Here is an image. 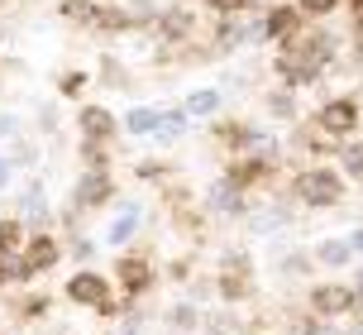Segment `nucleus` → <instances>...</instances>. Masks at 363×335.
<instances>
[{
    "mask_svg": "<svg viewBox=\"0 0 363 335\" xmlns=\"http://www.w3.org/2000/svg\"><path fill=\"white\" fill-rule=\"evenodd\" d=\"M335 57H340V38L330 34V29H301L291 43H282V48H277L272 72H277V82H282V87H291V92H296V87L320 82Z\"/></svg>",
    "mask_w": 363,
    "mask_h": 335,
    "instance_id": "obj_1",
    "label": "nucleus"
},
{
    "mask_svg": "<svg viewBox=\"0 0 363 335\" xmlns=\"http://www.w3.org/2000/svg\"><path fill=\"white\" fill-rule=\"evenodd\" d=\"M291 197L311 211H330V206H340L349 197V177L340 168H325V163H311L301 168L296 177H291Z\"/></svg>",
    "mask_w": 363,
    "mask_h": 335,
    "instance_id": "obj_2",
    "label": "nucleus"
},
{
    "mask_svg": "<svg viewBox=\"0 0 363 335\" xmlns=\"http://www.w3.org/2000/svg\"><path fill=\"white\" fill-rule=\"evenodd\" d=\"M67 302H77V307H91V312H101V317H120L129 297L115 302V287H110L106 273L82 268V273H72V278H67Z\"/></svg>",
    "mask_w": 363,
    "mask_h": 335,
    "instance_id": "obj_3",
    "label": "nucleus"
},
{
    "mask_svg": "<svg viewBox=\"0 0 363 335\" xmlns=\"http://www.w3.org/2000/svg\"><path fill=\"white\" fill-rule=\"evenodd\" d=\"M311 125H315L320 134H330V139H340V144H345V139H354V134H359L363 111H359V101H354V96H330L325 106L315 111V120H311Z\"/></svg>",
    "mask_w": 363,
    "mask_h": 335,
    "instance_id": "obj_4",
    "label": "nucleus"
},
{
    "mask_svg": "<svg viewBox=\"0 0 363 335\" xmlns=\"http://www.w3.org/2000/svg\"><path fill=\"white\" fill-rule=\"evenodd\" d=\"M306 312L320 321H340L349 312H359V292L349 287V282H315L306 297Z\"/></svg>",
    "mask_w": 363,
    "mask_h": 335,
    "instance_id": "obj_5",
    "label": "nucleus"
},
{
    "mask_svg": "<svg viewBox=\"0 0 363 335\" xmlns=\"http://www.w3.org/2000/svg\"><path fill=\"white\" fill-rule=\"evenodd\" d=\"M115 202V177L110 168H86L72 187V211H96V206H110Z\"/></svg>",
    "mask_w": 363,
    "mask_h": 335,
    "instance_id": "obj_6",
    "label": "nucleus"
},
{
    "mask_svg": "<svg viewBox=\"0 0 363 335\" xmlns=\"http://www.w3.org/2000/svg\"><path fill=\"white\" fill-rule=\"evenodd\" d=\"M220 297L225 302H244L249 292H254V263H249V254H225L220 259Z\"/></svg>",
    "mask_w": 363,
    "mask_h": 335,
    "instance_id": "obj_7",
    "label": "nucleus"
},
{
    "mask_svg": "<svg viewBox=\"0 0 363 335\" xmlns=\"http://www.w3.org/2000/svg\"><path fill=\"white\" fill-rule=\"evenodd\" d=\"M153 263L144 259V254H125V259H115V282H120V292H125L129 302L134 297H144L148 287H153Z\"/></svg>",
    "mask_w": 363,
    "mask_h": 335,
    "instance_id": "obj_8",
    "label": "nucleus"
},
{
    "mask_svg": "<svg viewBox=\"0 0 363 335\" xmlns=\"http://www.w3.org/2000/svg\"><path fill=\"white\" fill-rule=\"evenodd\" d=\"M301 29H306V15H301L296 5H272L268 15H263V38H272L277 48H282V43H291Z\"/></svg>",
    "mask_w": 363,
    "mask_h": 335,
    "instance_id": "obj_9",
    "label": "nucleus"
},
{
    "mask_svg": "<svg viewBox=\"0 0 363 335\" xmlns=\"http://www.w3.org/2000/svg\"><path fill=\"white\" fill-rule=\"evenodd\" d=\"M19 254H24V268H29V273H48V268H57V259H62V244H57L48 230H38L34 240H24Z\"/></svg>",
    "mask_w": 363,
    "mask_h": 335,
    "instance_id": "obj_10",
    "label": "nucleus"
},
{
    "mask_svg": "<svg viewBox=\"0 0 363 335\" xmlns=\"http://www.w3.org/2000/svg\"><path fill=\"white\" fill-rule=\"evenodd\" d=\"M77 130H82V139L110 144L115 130H120V120H115V111H106V106H82V111H77Z\"/></svg>",
    "mask_w": 363,
    "mask_h": 335,
    "instance_id": "obj_11",
    "label": "nucleus"
},
{
    "mask_svg": "<svg viewBox=\"0 0 363 335\" xmlns=\"http://www.w3.org/2000/svg\"><path fill=\"white\" fill-rule=\"evenodd\" d=\"M139 221H144V206L139 202H120L115 221L106 225V244H129L134 235H139Z\"/></svg>",
    "mask_w": 363,
    "mask_h": 335,
    "instance_id": "obj_12",
    "label": "nucleus"
},
{
    "mask_svg": "<svg viewBox=\"0 0 363 335\" xmlns=\"http://www.w3.org/2000/svg\"><path fill=\"white\" fill-rule=\"evenodd\" d=\"M19 221L29 225H53V216H48V192H43V182H29L24 192H19Z\"/></svg>",
    "mask_w": 363,
    "mask_h": 335,
    "instance_id": "obj_13",
    "label": "nucleus"
},
{
    "mask_svg": "<svg viewBox=\"0 0 363 335\" xmlns=\"http://www.w3.org/2000/svg\"><path fill=\"white\" fill-rule=\"evenodd\" d=\"M206 211H216V216H244L249 202H244V192H239V187H230L225 177H220V182L211 187V197H206Z\"/></svg>",
    "mask_w": 363,
    "mask_h": 335,
    "instance_id": "obj_14",
    "label": "nucleus"
},
{
    "mask_svg": "<svg viewBox=\"0 0 363 335\" xmlns=\"http://www.w3.org/2000/svg\"><path fill=\"white\" fill-rule=\"evenodd\" d=\"M311 259L320 263V268H349V263L359 259V254L349 249L345 235H335V240H320V244H315V249H311Z\"/></svg>",
    "mask_w": 363,
    "mask_h": 335,
    "instance_id": "obj_15",
    "label": "nucleus"
},
{
    "mask_svg": "<svg viewBox=\"0 0 363 335\" xmlns=\"http://www.w3.org/2000/svg\"><path fill=\"white\" fill-rule=\"evenodd\" d=\"M158 34L167 38V43H186V38L196 34V15L191 10H167V15H158Z\"/></svg>",
    "mask_w": 363,
    "mask_h": 335,
    "instance_id": "obj_16",
    "label": "nucleus"
},
{
    "mask_svg": "<svg viewBox=\"0 0 363 335\" xmlns=\"http://www.w3.org/2000/svg\"><path fill=\"white\" fill-rule=\"evenodd\" d=\"M220 106H225V96L216 92V87H201V92L186 96V120H211V115H220Z\"/></svg>",
    "mask_w": 363,
    "mask_h": 335,
    "instance_id": "obj_17",
    "label": "nucleus"
},
{
    "mask_svg": "<svg viewBox=\"0 0 363 335\" xmlns=\"http://www.w3.org/2000/svg\"><path fill=\"white\" fill-rule=\"evenodd\" d=\"M158 125H163V111H158V106H134V111L125 115L129 134H158Z\"/></svg>",
    "mask_w": 363,
    "mask_h": 335,
    "instance_id": "obj_18",
    "label": "nucleus"
},
{
    "mask_svg": "<svg viewBox=\"0 0 363 335\" xmlns=\"http://www.w3.org/2000/svg\"><path fill=\"white\" fill-rule=\"evenodd\" d=\"M96 15H101V5H96V0H62V19H72V24L96 29Z\"/></svg>",
    "mask_w": 363,
    "mask_h": 335,
    "instance_id": "obj_19",
    "label": "nucleus"
},
{
    "mask_svg": "<svg viewBox=\"0 0 363 335\" xmlns=\"http://www.w3.org/2000/svg\"><path fill=\"white\" fill-rule=\"evenodd\" d=\"M19 249H24V221L5 216L0 221V254H19Z\"/></svg>",
    "mask_w": 363,
    "mask_h": 335,
    "instance_id": "obj_20",
    "label": "nucleus"
},
{
    "mask_svg": "<svg viewBox=\"0 0 363 335\" xmlns=\"http://www.w3.org/2000/svg\"><path fill=\"white\" fill-rule=\"evenodd\" d=\"M340 172L345 177H363V139H345L340 144Z\"/></svg>",
    "mask_w": 363,
    "mask_h": 335,
    "instance_id": "obj_21",
    "label": "nucleus"
},
{
    "mask_svg": "<svg viewBox=\"0 0 363 335\" xmlns=\"http://www.w3.org/2000/svg\"><path fill=\"white\" fill-rule=\"evenodd\" d=\"M268 111L277 115V120H291V115H296V92H291V87H277V92H268Z\"/></svg>",
    "mask_w": 363,
    "mask_h": 335,
    "instance_id": "obj_22",
    "label": "nucleus"
},
{
    "mask_svg": "<svg viewBox=\"0 0 363 335\" xmlns=\"http://www.w3.org/2000/svg\"><path fill=\"white\" fill-rule=\"evenodd\" d=\"M24 278H34V273L24 268V254H0V287H5V282H24Z\"/></svg>",
    "mask_w": 363,
    "mask_h": 335,
    "instance_id": "obj_23",
    "label": "nucleus"
},
{
    "mask_svg": "<svg viewBox=\"0 0 363 335\" xmlns=\"http://www.w3.org/2000/svg\"><path fill=\"white\" fill-rule=\"evenodd\" d=\"M291 5H296V10H301L306 19H325V15H335L345 0H291Z\"/></svg>",
    "mask_w": 363,
    "mask_h": 335,
    "instance_id": "obj_24",
    "label": "nucleus"
},
{
    "mask_svg": "<svg viewBox=\"0 0 363 335\" xmlns=\"http://www.w3.org/2000/svg\"><path fill=\"white\" fill-rule=\"evenodd\" d=\"M167 321H172L177 331H196V326H201V317H196V307H191V302H177V307L167 312Z\"/></svg>",
    "mask_w": 363,
    "mask_h": 335,
    "instance_id": "obj_25",
    "label": "nucleus"
},
{
    "mask_svg": "<svg viewBox=\"0 0 363 335\" xmlns=\"http://www.w3.org/2000/svg\"><path fill=\"white\" fill-rule=\"evenodd\" d=\"M186 130V111H163V125H158V139H177V134Z\"/></svg>",
    "mask_w": 363,
    "mask_h": 335,
    "instance_id": "obj_26",
    "label": "nucleus"
},
{
    "mask_svg": "<svg viewBox=\"0 0 363 335\" xmlns=\"http://www.w3.org/2000/svg\"><path fill=\"white\" fill-rule=\"evenodd\" d=\"M82 163H86V168H106V163H110L106 144H96V139H82Z\"/></svg>",
    "mask_w": 363,
    "mask_h": 335,
    "instance_id": "obj_27",
    "label": "nucleus"
},
{
    "mask_svg": "<svg viewBox=\"0 0 363 335\" xmlns=\"http://www.w3.org/2000/svg\"><path fill=\"white\" fill-rule=\"evenodd\" d=\"M311 254H287V259H282V273H287V278H301V273H311Z\"/></svg>",
    "mask_w": 363,
    "mask_h": 335,
    "instance_id": "obj_28",
    "label": "nucleus"
},
{
    "mask_svg": "<svg viewBox=\"0 0 363 335\" xmlns=\"http://www.w3.org/2000/svg\"><path fill=\"white\" fill-rule=\"evenodd\" d=\"M206 5H211V10H216V15L225 19V15H244V10H249L254 0H206Z\"/></svg>",
    "mask_w": 363,
    "mask_h": 335,
    "instance_id": "obj_29",
    "label": "nucleus"
},
{
    "mask_svg": "<svg viewBox=\"0 0 363 335\" xmlns=\"http://www.w3.org/2000/svg\"><path fill=\"white\" fill-rule=\"evenodd\" d=\"M101 82H110V87H125V67H120L115 57H101Z\"/></svg>",
    "mask_w": 363,
    "mask_h": 335,
    "instance_id": "obj_30",
    "label": "nucleus"
},
{
    "mask_svg": "<svg viewBox=\"0 0 363 335\" xmlns=\"http://www.w3.org/2000/svg\"><path fill=\"white\" fill-rule=\"evenodd\" d=\"M82 87H86V72H62V82H57L62 96H82Z\"/></svg>",
    "mask_w": 363,
    "mask_h": 335,
    "instance_id": "obj_31",
    "label": "nucleus"
},
{
    "mask_svg": "<svg viewBox=\"0 0 363 335\" xmlns=\"http://www.w3.org/2000/svg\"><path fill=\"white\" fill-rule=\"evenodd\" d=\"M43 312H48V297H24V307H19V317H43Z\"/></svg>",
    "mask_w": 363,
    "mask_h": 335,
    "instance_id": "obj_32",
    "label": "nucleus"
},
{
    "mask_svg": "<svg viewBox=\"0 0 363 335\" xmlns=\"http://www.w3.org/2000/svg\"><path fill=\"white\" fill-rule=\"evenodd\" d=\"M10 163H24V168H29V163H38V149H34V144H19V149L10 153Z\"/></svg>",
    "mask_w": 363,
    "mask_h": 335,
    "instance_id": "obj_33",
    "label": "nucleus"
},
{
    "mask_svg": "<svg viewBox=\"0 0 363 335\" xmlns=\"http://www.w3.org/2000/svg\"><path fill=\"white\" fill-rule=\"evenodd\" d=\"M349 5V19H354V38H363V0H345Z\"/></svg>",
    "mask_w": 363,
    "mask_h": 335,
    "instance_id": "obj_34",
    "label": "nucleus"
},
{
    "mask_svg": "<svg viewBox=\"0 0 363 335\" xmlns=\"http://www.w3.org/2000/svg\"><path fill=\"white\" fill-rule=\"evenodd\" d=\"M72 254H77V259H91V254H96V244H91V240H82V235H77V240H72Z\"/></svg>",
    "mask_w": 363,
    "mask_h": 335,
    "instance_id": "obj_35",
    "label": "nucleus"
},
{
    "mask_svg": "<svg viewBox=\"0 0 363 335\" xmlns=\"http://www.w3.org/2000/svg\"><path fill=\"white\" fill-rule=\"evenodd\" d=\"M139 177H167V163H139Z\"/></svg>",
    "mask_w": 363,
    "mask_h": 335,
    "instance_id": "obj_36",
    "label": "nucleus"
},
{
    "mask_svg": "<svg viewBox=\"0 0 363 335\" xmlns=\"http://www.w3.org/2000/svg\"><path fill=\"white\" fill-rule=\"evenodd\" d=\"M10 177H15V163H10V158H0V192L10 187Z\"/></svg>",
    "mask_w": 363,
    "mask_h": 335,
    "instance_id": "obj_37",
    "label": "nucleus"
},
{
    "mask_svg": "<svg viewBox=\"0 0 363 335\" xmlns=\"http://www.w3.org/2000/svg\"><path fill=\"white\" fill-rule=\"evenodd\" d=\"M349 249H354V254H363V221L354 225V235H349Z\"/></svg>",
    "mask_w": 363,
    "mask_h": 335,
    "instance_id": "obj_38",
    "label": "nucleus"
},
{
    "mask_svg": "<svg viewBox=\"0 0 363 335\" xmlns=\"http://www.w3.org/2000/svg\"><path fill=\"white\" fill-rule=\"evenodd\" d=\"M5 134H15V115H0V139Z\"/></svg>",
    "mask_w": 363,
    "mask_h": 335,
    "instance_id": "obj_39",
    "label": "nucleus"
}]
</instances>
